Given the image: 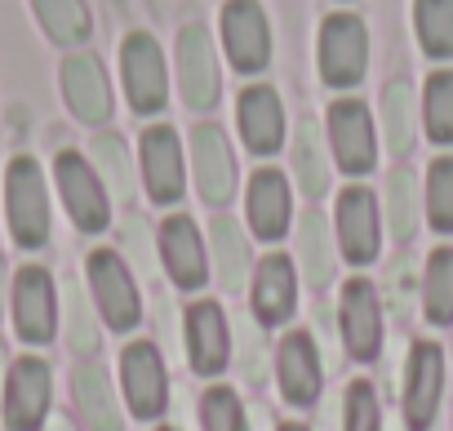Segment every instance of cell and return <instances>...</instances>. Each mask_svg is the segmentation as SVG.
Returning <instances> with one entry per match:
<instances>
[{
    "label": "cell",
    "instance_id": "1",
    "mask_svg": "<svg viewBox=\"0 0 453 431\" xmlns=\"http://www.w3.org/2000/svg\"><path fill=\"white\" fill-rule=\"evenodd\" d=\"M5 209H10V236L19 250H41L50 241V191H45V173L32 156L10 160Z\"/></svg>",
    "mask_w": 453,
    "mask_h": 431
},
{
    "label": "cell",
    "instance_id": "2",
    "mask_svg": "<svg viewBox=\"0 0 453 431\" xmlns=\"http://www.w3.org/2000/svg\"><path fill=\"white\" fill-rule=\"evenodd\" d=\"M54 178H58V196H63V209L72 213V223L81 232L98 236L111 223V204H107V187H103L98 169L81 151H58Z\"/></svg>",
    "mask_w": 453,
    "mask_h": 431
},
{
    "label": "cell",
    "instance_id": "3",
    "mask_svg": "<svg viewBox=\"0 0 453 431\" xmlns=\"http://www.w3.org/2000/svg\"><path fill=\"white\" fill-rule=\"evenodd\" d=\"M120 76H125L129 107L138 116H156L169 103V72H165V54H160L151 32H129L125 36V45H120Z\"/></svg>",
    "mask_w": 453,
    "mask_h": 431
},
{
    "label": "cell",
    "instance_id": "4",
    "mask_svg": "<svg viewBox=\"0 0 453 431\" xmlns=\"http://www.w3.org/2000/svg\"><path fill=\"white\" fill-rule=\"evenodd\" d=\"M369 67V32L356 14H329L320 27V81L334 89H351Z\"/></svg>",
    "mask_w": 453,
    "mask_h": 431
},
{
    "label": "cell",
    "instance_id": "5",
    "mask_svg": "<svg viewBox=\"0 0 453 431\" xmlns=\"http://www.w3.org/2000/svg\"><path fill=\"white\" fill-rule=\"evenodd\" d=\"M85 272H89V289H94V303H98L103 320L116 334L134 329L142 320V298H138V285H134L125 258L116 250H94L89 263H85Z\"/></svg>",
    "mask_w": 453,
    "mask_h": 431
},
{
    "label": "cell",
    "instance_id": "6",
    "mask_svg": "<svg viewBox=\"0 0 453 431\" xmlns=\"http://www.w3.org/2000/svg\"><path fill=\"white\" fill-rule=\"evenodd\" d=\"M222 45L236 72L258 76L272 63V27L258 0H226L222 5Z\"/></svg>",
    "mask_w": 453,
    "mask_h": 431
},
{
    "label": "cell",
    "instance_id": "7",
    "mask_svg": "<svg viewBox=\"0 0 453 431\" xmlns=\"http://www.w3.org/2000/svg\"><path fill=\"white\" fill-rule=\"evenodd\" d=\"M54 400V378L41 356H23L5 373V427L10 431H41Z\"/></svg>",
    "mask_w": 453,
    "mask_h": 431
},
{
    "label": "cell",
    "instance_id": "8",
    "mask_svg": "<svg viewBox=\"0 0 453 431\" xmlns=\"http://www.w3.org/2000/svg\"><path fill=\"white\" fill-rule=\"evenodd\" d=\"M14 329L32 347H45L58 334V289L45 267H23L14 276Z\"/></svg>",
    "mask_w": 453,
    "mask_h": 431
},
{
    "label": "cell",
    "instance_id": "9",
    "mask_svg": "<svg viewBox=\"0 0 453 431\" xmlns=\"http://www.w3.org/2000/svg\"><path fill=\"white\" fill-rule=\"evenodd\" d=\"M120 382L134 418H160L169 400V373L156 342H129L120 351Z\"/></svg>",
    "mask_w": 453,
    "mask_h": 431
},
{
    "label": "cell",
    "instance_id": "10",
    "mask_svg": "<svg viewBox=\"0 0 453 431\" xmlns=\"http://www.w3.org/2000/svg\"><path fill=\"white\" fill-rule=\"evenodd\" d=\"M191 169H196V191L204 204H226L236 191V160L226 147V134L209 120L191 129Z\"/></svg>",
    "mask_w": 453,
    "mask_h": 431
},
{
    "label": "cell",
    "instance_id": "11",
    "mask_svg": "<svg viewBox=\"0 0 453 431\" xmlns=\"http://www.w3.org/2000/svg\"><path fill=\"white\" fill-rule=\"evenodd\" d=\"M178 85L191 112H209L218 103V54L200 23L178 32Z\"/></svg>",
    "mask_w": 453,
    "mask_h": 431
},
{
    "label": "cell",
    "instance_id": "12",
    "mask_svg": "<svg viewBox=\"0 0 453 431\" xmlns=\"http://www.w3.org/2000/svg\"><path fill=\"white\" fill-rule=\"evenodd\" d=\"M58 85H63V98H67L76 120H85V125L111 120V85H107V72L94 54H67L58 67Z\"/></svg>",
    "mask_w": 453,
    "mask_h": 431
},
{
    "label": "cell",
    "instance_id": "13",
    "mask_svg": "<svg viewBox=\"0 0 453 431\" xmlns=\"http://www.w3.org/2000/svg\"><path fill=\"white\" fill-rule=\"evenodd\" d=\"M329 142L334 156L347 173H369L378 160V138H373V116L360 98H338L329 107Z\"/></svg>",
    "mask_w": 453,
    "mask_h": 431
},
{
    "label": "cell",
    "instance_id": "14",
    "mask_svg": "<svg viewBox=\"0 0 453 431\" xmlns=\"http://www.w3.org/2000/svg\"><path fill=\"white\" fill-rule=\"evenodd\" d=\"M342 342L356 360H378L382 351V303H378V289L373 281H347L342 285Z\"/></svg>",
    "mask_w": 453,
    "mask_h": 431
},
{
    "label": "cell",
    "instance_id": "15",
    "mask_svg": "<svg viewBox=\"0 0 453 431\" xmlns=\"http://www.w3.org/2000/svg\"><path fill=\"white\" fill-rule=\"evenodd\" d=\"M440 387H444V351L435 342H413L409 369H404V418L413 431L431 427L440 409Z\"/></svg>",
    "mask_w": 453,
    "mask_h": 431
},
{
    "label": "cell",
    "instance_id": "16",
    "mask_svg": "<svg viewBox=\"0 0 453 431\" xmlns=\"http://www.w3.org/2000/svg\"><path fill=\"white\" fill-rule=\"evenodd\" d=\"M378 232H382V223H378L373 191L369 187H347L338 196V245H342L347 263H356V267L373 263L378 258Z\"/></svg>",
    "mask_w": 453,
    "mask_h": 431
},
{
    "label": "cell",
    "instance_id": "17",
    "mask_svg": "<svg viewBox=\"0 0 453 431\" xmlns=\"http://www.w3.org/2000/svg\"><path fill=\"white\" fill-rule=\"evenodd\" d=\"M187 351H191V369L200 378H213L232 365V334H226V316L218 303L187 307Z\"/></svg>",
    "mask_w": 453,
    "mask_h": 431
},
{
    "label": "cell",
    "instance_id": "18",
    "mask_svg": "<svg viewBox=\"0 0 453 431\" xmlns=\"http://www.w3.org/2000/svg\"><path fill=\"white\" fill-rule=\"evenodd\" d=\"M236 120H241V138L254 156H272L285 142V107L280 94L272 85H250L236 98Z\"/></svg>",
    "mask_w": 453,
    "mask_h": 431
},
{
    "label": "cell",
    "instance_id": "19",
    "mask_svg": "<svg viewBox=\"0 0 453 431\" xmlns=\"http://www.w3.org/2000/svg\"><path fill=\"white\" fill-rule=\"evenodd\" d=\"M142 178L156 204H173L182 196V147L169 125H151L142 134Z\"/></svg>",
    "mask_w": 453,
    "mask_h": 431
},
{
    "label": "cell",
    "instance_id": "20",
    "mask_svg": "<svg viewBox=\"0 0 453 431\" xmlns=\"http://www.w3.org/2000/svg\"><path fill=\"white\" fill-rule=\"evenodd\" d=\"M160 258L169 267V281L178 289H200L204 285V245L187 213H173L160 227Z\"/></svg>",
    "mask_w": 453,
    "mask_h": 431
},
{
    "label": "cell",
    "instance_id": "21",
    "mask_svg": "<svg viewBox=\"0 0 453 431\" xmlns=\"http://www.w3.org/2000/svg\"><path fill=\"white\" fill-rule=\"evenodd\" d=\"M276 373H280V391L289 404L307 409L320 396V356H316L311 334H289L276 347Z\"/></svg>",
    "mask_w": 453,
    "mask_h": 431
},
{
    "label": "cell",
    "instance_id": "22",
    "mask_svg": "<svg viewBox=\"0 0 453 431\" xmlns=\"http://www.w3.org/2000/svg\"><path fill=\"white\" fill-rule=\"evenodd\" d=\"M294 303H298L294 263L285 254H267L254 272V316L263 325H285L294 316Z\"/></svg>",
    "mask_w": 453,
    "mask_h": 431
},
{
    "label": "cell",
    "instance_id": "23",
    "mask_svg": "<svg viewBox=\"0 0 453 431\" xmlns=\"http://www.w3.org/2000/svg\"><path fill=\"white\" fill-rule=\"evenodd\" d=\"M250 223L263 241H280L289 232V182L276 169H258L250 178Z\"/></svg>",
    "mask_w": 453,
    "mask_h": 431
},
{
    "label": "cell",
    "instance_id": "24",
    "mask_svg": "<svg viewBox=\"0 0 453 431\" xmlns=\"http://www.w3.org/2000/svg\"><path fill=\"white\" fill-rule=\"evenodd\" d=\"M72 396H76L81 418H85L94 431H120V427H125V422H120V409H116V391H111L103 365H94V360L76 365V373H72Z\"/></svg>",
    "mask_w": 453,
    "mask_h": 431
},
{
    "label": "cell",
    "instance_id": "25",
    "mask_svg": "<svg viewBox=\"0 0 453 431\" xmlns=\"http://www.w3.org/2000/svg\"><path fill=\"white\" fill-rule=\"evenodd\" d=\"M294 173H298V187L307 191V200H320L329 191V156H325L316 116H303L294 129Z\"/></svg>",
    "mask_w": 453,
    "mask_h": 431
},
{
    "label": "cell",
    "instance_id": "26",
    "mask_svg": "<svg viewBox=\"0 0 453 431\" xmlns=\"http://www.w3.org/2000/svg\"><path fill=\"white\" fill-rule=\"evenodd\" d=\"M209 241H213V267H218V285L236 294V289L250 281V267H254L245 232H241L232 219H213V227H209Z\"/></svg>",
    "mask_w": 453,
    "mask_h": 431
},
{
    "label": "cell",
    "instance_id": "27",
    "mask_svg": "<svg viewBox=\"0 0 453 431\" xmlns=\"http://www.w3.org/2000/svg\"><path fill=\"white\" fill-rule=\"evenodd\" d=\"M298 263H303L311 285H329L334 272H338V254H334L329 223H325L320 209H307L298 219Z\"/></svg>",
    "mask_w": 453,
    "mask_h": 431
},
{
    "label": "cell",
    "instance_id": "28",
    "mask_svg": "<svg viewBox=\"0 0 453 431\" xmlns=\"http://www.w3.org/2000/svg\"><path fill=\"white\" fill-rule=\"evenodd\" d=\"M32 10H36V23L45 27V36L54 45H85L89 32H94L85 0H32Z\"/></svg>",
    "mask_w": 453,
    "mask_h": 431
},
{
    "label": "cell",
    "instance_id": "29",
    "mask_svg": "<svg viewBox=\"0 0 453 431\" xmlns=\"http://www.w3.org/2000/svg\"><path fill=\"white\" fill-rule=\"evenodd\" d=\"M382 138H387V151L395 156H404L418 138V103H413L409 81H391L382 89Z\"/></svg>",
    "mask_w": 453,
    "mask_h": 431
},
{
    "label": "cell",
    "instance_id": "30",
    "mask_svg": "<svg viewBox=\"0 0 453 431\" xmlns=\"http://www.w3.org/2000/svg\"><path fill=\"white\" fill-rule=\"evenodd\" d=\"M94 169L103 178V187L120 200V204H134V165H129V147L120 134H98L94 138Z\"/></svg>",
    "mask_w": 453,
    "mask_h": 431
},
{
    "label": "cell",
    "instance_id": "31",
    "mask_svg": "<svg viewBox=\"0 0 453 431\" xmlns=\"http://www.w3.org/2000/svg\"><path fill=\"white\" fill-rule=\"evenodd\" d=\"M422 312L431 325H453V250H435L422 276Z\"/></svg>",
    "mask_w": 453,
    "mask_h": 431
},
{
    "label": "cell",
    "instance_id": "32",
    "mask_svg": "<svg viewBox=\"0 0 453 431\" xmlns=\"http://www.w3.org/2000/svg\"><path fill=\"white\" fill-rule=\"evenodd\" d=\"M413 27L431 58H453V0H413Z\"/></svg>",
    "mask_w": 453,
    "mask_h": 431
},
{
    "label": "cell",
    "instance_id": "33",
    "mask_svg": "<svg viewBox=\"0 0 453 431\" xmlns=\"http://www.w3.org/2000/svg\"><path fill=\"white\" fill-rule=\"evenodd\" d=\"M387 227L395 241H413L418 232V173L391 169L387 178Z\"/></svg>",
    "mask_w": 453,
    "mask_h": 431
},
{
    "label": "cell",
    "instance_id": "34",
    "mask_svg": "<svg viewBox=\"0 0 453 431\" xmlns=\"http://www.w3.org/2000/svg\"><path fill=\"white\" fill-rule=\"evenodd\" d=\"M422 116H426V138L449 147L453 142V72H431L426 76Z\"/></svg>",
    "mask_w": 453,
    "mask_h": 431
},
{
    "label": "cell",
    "instance_id": "35",
    "mask_svg": "<svg viewBox=\"0 0 453 431\" xmlns=\"http://www.w3.org/2000/svg\"><path fill=\"white\" fill-rule=\"evenodd\" d=\"M63 320H67V342H72V351H98V316H94V307L85 303V294H81L76 281L63 285Z\"/></svg>",
    "mask_w": 453,
    "mask_h": 431
},
{
    "label": "cell",
    "instance_id": "36",
    "mask_svg": "<svg viewBox=\"0 0 453 431\" xmlns=\"http://www.w3.org/2000/svg\"><path fill=\"white\" fill-rule=\"evenodd\" d=\"M426 219L435 232H453V156H440L426 169Z\"/></svg>",
    "mask_w": 453,
    "mask_h": 431
},
{
    "label": "cell",
    "instance_id": "37",
    "mask_svg": "<svg viewBox=\"0 0 453 431\" xmlns=\"http://www.w3.org/2000/svg\"><path fill=\"white\" fill-rule=\"evenodd\" d=\"M200 422H204V431H250L241 396L232 387H209L200 396Z\"/></svg>",
    "mask_w": 453,
    "mask_h": 431
},
{
    "label": "cell",
    "instance_id": "38",
    "mask_svg": "<svg viewBox=\"0 0 453 431\" xmlns=\"http://www.w3.org/2000/svg\"><path fill=\"white\" fill-rule=\"evenodd\" d=\"M347 431H382V404L373 382L356 378L347 387Z\"/></svg>",
    "mask_w": 453,
    "mask_h": 431
},
{
    "label": "cell",
    "instance_id": "39",
    "mask_svg": "<svg viewBox=\"0 0 453 431\" xmlns=\"http://www.w3.org/2000/svg\"><path fill=\"white\" fill-rule=\"evenodd\" d=\"M236 334H241V373H245V382H263L267 378V342H263L258 320L241 312Z\"/></svg>",
    "mask_w": 453,
    "mask_h": 431
},
{
    "label": "cell",
    "instance_id": "40",
    "mask_svg": "<svg viewBox=\"0 0 453 431\" xmlns=\"http://www.w3.org/2000/svg\"><path fill=\"white\" fill-rule=\"evenodd\" d=\"M413 276H418V272H413V258H404V254H400V258H391V263H387L382 298H387V307H391V312H400V316L413 307V285H418Z\"/></svg>",
    "mask_w": 453,
    "mask_h": 431
},
{
    "label": "cell",
    "instance_id": "41",
    "mask_svg": "<svg viewBox=\"0 0 453 431\" xmlns=\"http://www.w3.org/2000/svg\"><path fill=\"white\" fill-rule=\"evenodd\" d=\"M120 241H125V250L134 254L138 272H142V276H151V236H147V223L129 213V219L120 223Z\"/></svg>",
    "mask_w": 453,
    "mask_h": 431
},
{
    "label": "cell",
    "instance_id": "42",
    "mask_svg": "<svg viewBox=\"0 0 453 431\" xmlns=\"http://www.w3.org/2000/svg\"><path fill=\"white\" fill-rule=\"evenodd\" d=\"M0 307H5V258H0Z\"/></svg>",
    "mask_w": 453,
    "mask_h": 431
},
{
    "label": "cell",
    "instance_id": "43",
    "mask_svg": "<svg viewBox=\"0 0 453 431\" xmlns=\"http://www.w3.org/2000/svg\"><path fill=\"white\" fill-rule=\"evenodd\" d=\"M5 373H10L5 369V342H0V387H5Z\"/></svg>",
    "mask_w": 453,
    "mask_h": 431
},
{
    "label": "cell",
    "instance_id": "44",
    "mask_svg": "<svg viewBox=\"0 0 453 431\" xmlns=\"http://www.w3.org/2000/svg\"><path fill=\"white\" fill-rule=\"evenodd\" d=\"M50 431H72V427H67V418H58V422H54Z\"/></svg>",
    "mask_w": 453,
    "mask_h": 431
},
{
    "label": "cell",
    "instance_id": "45",
    "mask_svg": "<svg viewBox=\"0 0 453 431\" xmlns=\"http://www.w3.org/2000/svg\"><path fill=\"white\" fill-rule=\"evenodd\" d=\"M280 431H307V427H298V422H285V427H280Z\"/></svg>",
    "mask_w": 453,
    "mask_h": 431
},
{
    "label": "cell",
    "instance_id": "46",
    "mask_svg": "<svg viewBox=\"0 0 453 431\" xmlns=\"http://www.w3.org/2000/svg\"><path fill=\"white\" fill-rule=\"evenodd\" d=\"M160 431H178V427H160Z\"/></svg>",
    "mask_w": 453,
    "mask_h": 431
}]
</instances>
